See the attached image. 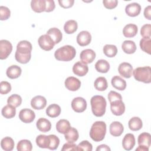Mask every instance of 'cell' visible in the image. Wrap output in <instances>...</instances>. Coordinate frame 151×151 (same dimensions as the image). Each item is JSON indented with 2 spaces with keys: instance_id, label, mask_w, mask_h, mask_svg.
Segmentation results:
<instances>
[{
  "instance_id": "obj_1",
  "label": "cell",
  "mask_w": 151,
  "mask_h": 151,
  "mask_svg": "<svg viewBox=\"0 0 151 151\" xmlns=\"http://www.w3.org/2000/svg\"><path fill=\"white\" fill-rule=\"evenodd\" d=\"M32 44L28 41L22 40L17 45V51L15 54V58L21 64L28 63L31 58Z\"/></svg>"
},
{
  "instance_id": "obj_2",
  "label": "cell",
  "mask_w": 151,
  "mask_h": 151,
  "mask_svg": "<svg viewBox=\"0 0 151 151\" xmlns=\"http://www.w3.org/2000/svg\"><path fill=\"white\" fill-rule=\"evenodd\" d=\"M91 111L93 114L97 117L103 116L106 109V100L102 96L96 95L91 97L90 100Z\"/></svg>"
},
{
  "instance_id": "obj_3",
  "label": "cell",
  "mask_w": 151,
  "mask_h": 151,
  "mask_svg": "<svg viewBox=\"0 0 151 151\" xmlns=\"http://www.w3.org/2000/svg\"><path fill=\"white\" fill-rule=\"evenodd\" d=\"M106 133V124L103 121L94 122L90 131V136L94 142L103 140Z\"/></svg>"
},
{
  "instance_id": "obj_4",
  "label": "cell",
  "mask_w": 151,
  "mask_h": 151,
  "mask_svg": "<svg viewBox=\"0 0 151 151\" xmlns=\"http://www.w3.org/2000/svg\"><path fill=\"white\" fill-rule=\"evenodd\" d=\"M76 51L74 47L70 45L63 46L57 49L54 53L56 60L61 61H69L76 56Z\"/></svg>"
},
{
  "instance_id": "obj_5",
  "label": "cell",
  "mask_w": 151,
  "mask_h": 151,
  "mask_svg": "<svg viewBox=\"0 0 151 151\" xmlns=\"http://www.w3.org/2000/svg\"><path fill=\"white\" fill-rule=\"evenodd\" d=\"M133 75L138 81L144 83L151 82V68L149 66L137 67L133 71Z\"/></svg>"
},
{
  "instance_id": "obj_6",
  "label": "cell",
  "mask_w": 151,
  "mask_h": 151,
  "mask_svg": "<svg viewBox=\"0 0 151 151\" xmlns=\"http://www.w3.org/2000/svg\"><path fill=\"white\" fill-rule=\"evenodd\" d=\"M38 42L40 48L45 51H50L55 45L54 41L47 34L41 35L38 38Z\"/></svg>"
},
{
  "instance_id": "obj_7",
  "label": "cell",
  "mask_w": 151,
  "mask_h": 151,
  "mask_svg": "<svg viewBox=\"0 0 151 151\" xmlns=\"http://www.w3.org/2000/svg\"><path fill=\"white\" fill-rule=\"evenodd\" d=\"M12 50V45L11 43L6 40H1L0 41V59H6Z\"/></svg>"
},
{
  "instance_id": "obj_8",
  "label": "cell",
  "mask_w": 151,
  "mask_h": 151,
  "mask_svg": "<svg viewBox=\"0 0 151 151\" xmlns=\"http://www.w3.org/2000/svg\"><path fill=\"white\" fill-rule=\"evenodd\" d=\"M71 107L77 113L83 112L87 108L86 100L81 97H76L71 101Z\"/></svg>"
},
{
  "instance_id": "obj_9",
  "label": "cell",
  "mask_w": 151,
  "mask_h": 151,
  "mask_svg": "<svg viewBox=\"0 0 151 151\" xmlns=\"http://www.w3.org/2000/svg\"><path fill=\"white\" fill-rule=\"evenodd\" d=\"M35 117V113L29 109H22L19 113V119L25 123H30Z\"/></svg>"
},
{
  "instance_id": "obj_10",
  "label": "cell",
  "mask_w": 151,
  "mask_h": 151,
  "mask_svg": "<svg viewBox=\"0 0 151 151\" xmlns=\"http://www.w3.org/2000/svg\"><path fill=\"white\" fill-rule=\"evenodd\" d=\"M110 109L113 114L121 116L124 113L125 105L122 100H115L110 103Z\"/></svg>"
},
{
  "instance_id": "obj_11",
  "label": "cell",
  "mask_w": 151,
  "mask_h": 151,
  "mask_svg": "<svg viewBox=\"0 0 151 151\" xmlns=\"http://www.w3.org/2000/svg\"><path fill=\"white\" fill-rule=\"evenodd\" d=\"M118 71L120 76L124 78H129L132 77L133 69L132 65L130 63L123 62L119 64Z\"/></svg>"
},
{
  "instance_id": "obj_12",
  "label": "cell",
  "mask_w": 151,
  "mask_h": 151,
  "mask_svg": "<svg viewBox=\"0 0 151 151\" xmlns=\"http://www.w3.org/2000/svg\"><path fill=\"white\" fill-rule=\"evenodd\" d=\"M80 58L82 63L86 64H90L95 59L96 52L91 49H86L81 52Z\"/></svg>"
},
{
  "instance_id": "obj_13",
  "label": "cell",
  "mask_w": 151,
  "mask_h": 151,
  "mask_svg": "<svg viewBox=\"0 0 151 151\" xmlns=\"http://www.w3.org/2000/svg\"><path fill=\"white\" fill-rule=\"evenodd\" d=\"M65 87L70 91L78 90L81 86V81L77 78L71 76L66 78L64 82Z\"/></svg>"
},
{
  "instance_id": "obj_14",
  "label": "cell",
  "mask_w": 151,
  "mask_h": 151,
  "mask_svg": "<svg viewBox=\"0 0 151 151\" xmlns=\"http://www.w3.org/2000/svg\"><path fill=\"white\" fill-rule=\"evenodd\" d=\"M91 41V35L87 31H82L77 36V42L81 47L88 45Z\"/></svg>"
},
{
  "instance_id": "obj_15",
  "label": "cell",
  "mask_w": 151,
  "mask_h": 151,
  "mask_svg": "<svg viewBox=\"0 0 151 151\" xmlns=\"http://www.w3.org/2000/svg\"><path fill=\"white\" fill-rule=\"evenodd\" d=\"M88 67L87 65L81 61L76 63L73 67V71L74 74L80 77L84 76L88 73Z\"/></svg>"
},
{
  "instance_id": "obj_16",
  "label": "cell",
  "mask_w": 151,
  "mask_h": 151,
  "mask_svg": "<svg viewBox=\"0 0 151 151\" xmlns=\"http://www.w3.org/2000/svg\"><path fill=\"white\" fill-rule=\"evenodd\" d=\"M47 104L46 99L42 96H37L31 101V107L35 110H41L45 108Z\"/></svg>"
},
{
  "instance_id": "obj_17",
  "label": "cell",
  "mask_w": 151,
  "mask_h": 151,
  "mask_svg": "<svg viewBox=\"0 0 151 151\" xmlns=\"http://www.w3.org/2000/svg\"><path fill=\"white\" fill-rule=\"evenodd\" d=\"M141 11V6L136 2H133L126 5L125 12L127 15L132 17L137 16Z\"/></svg>"
},
{
  "instance_id": "obj_18",
  "label": "cell",
  "mask_w": 151,
  "mask_h": 151,
  "mask_svg": "<svg viewBox=\"0 0 151 151\" xmlns=\"http://www.w3.org/2000/svg\"><path fill=\"white\" fill-rule=\"evenodd\" d=\"M135 145V138L133 134L127 133L123 139L122 146L126 150H132Z\"/></svg>"
},
{
  "instance_id": "obj_19",
  "label": "cell",
  "mask_w": 151,
  "mask_h": 151,
  "mask_svg": "<svg viewBox=\"0 0 151 151\" xmlns=\"http://www.w3.org/2000/svg\"><path fill=\"white\" fill-rule=\"evenodd\" d=\"M110 134L115 137L120 136L123 132L124 127L123 124L119 122H113L110 125L109 128Z\"/></svg>"
},
{
  "instance_id": "obj_20",
  "label": "cell",
  "mask_w": 151,
  "mask_h": 151,
  "mask_svg": "<svg viewBox=\"0 0 151 151\" xmlns=\"http://www.w3.org/2000/svg\"><path fill=\"white\" fill-rule=\"evenodd\" d=\"M22 73V70L20 67L17 65H12L9 66L6 71L7 77L11 79H15L19 77Z\"/></svg>"
},
{
  "instance_id": "obj_21",
  "label": "cell",
  "mask_w": 151,
  "mask_h": 151,
  "mask_svg": "<svg viewBox=\"0 0 151 151\" xmlns=\"http://www.w3.org/2000/svg\"><path fill=\"white\" fill-rule=\"evenodd\" d=\"M111 83L114 88L120 91L124 90L126 88V81L118 76H115L111 78Z\"/></svg>"
},
{
  "instance_id": "obj_22",
  "label": "cell",
  "mask_w": 151,
  "mask_h": 151,
  "mask_svg": "<svg viewBox=\"0 0 151 151\" xmlns=\"http://www.w3.org/2000/svg\"><path fill=\"white\" fill-rule=\"evenodd\" d=\"M37 129L42 132H47L51 130V122L45 118H40L36 123Z\"/></svg>"
},
{
  "instance_id": "obj_23",
  "label": "cell",
  "mask_w": 151,
  "mask_h": 151,
  "mask_svg": "<svg viewBox=\"0 0 151 151\" xmlns=\"http://www.w3.org/2000/svg\"><path fill=\"white\" fill-rule=\"evenodd\" d=\"M137 27L133 24H127L123 29V34L125 37L132 38L134 37L137 33Z\"/></svg>"
},
{
  "instance_id": "obj_24",
  "label": "cell",
  "mask_w": 151,
  "mask_h": 151,
  "mask_svg": "<svg viewBox=\"0 0 151 151\" xmlns=\"http://www.w3.org/2000/svg\"><path fill=\"white\" fill-rule=\"evenodd\" d=\"M46 34L48 35L52 38L55 44L59 43L62 40L63 34L58 28H51L47 31Z\"/></svg>"
},
{
  "instance_id": "obj_25",
  "label": "cell",
  "mask_w": 151,
  "mask_h": 151,
  "mask_svg": "<svg viewBox=\"0 0 151 151\" xmlns=\"http://www.w3.org/2000/svg\"><path fill=\"white\" fill-rule=\"evenodd\" d=\"M31 7L35 12H44L46 7L45 0H32L31 2Z\"/></svg>"
},
{
  "instance_id": "obj_26",
  "label": "cell",
  "mask_w": 151,
  "mask_h": 151,
  "mask_svg": "<svg viewBox=\"0 0 151 151\" xmlns=\"http://www.w3.org/2000/svg\"><path fill=\"white\" fill-rule=\"evenodd\" d=\"M61 113V107L57 104H50L46 109V114L48 116L54 118L58 117Z\"/></svg>"
},
{
  "instance_id": "obj_27",
  "label": "cell",
  "mask_w": 151,
  "mask_h": 151,
  "mask_svg": "<svg viewBox=\"0 0 151 151\" xmlns=\"http://www.w3.org/2000/svg\"><path fill=\"white\" fill-rule=\"evenodd\" d=\"M70 127V122L65 119H60L56 124V129L60 133L65 134Z\"/></svg>"
},
{
  "instance_id": "obj_28",
  "label": "cell",
  "mask_w": 151,
  "mask_h": 151,
  "mask_svg": "<svg viewBox=\"0 0 151 151\" xmlns=\"http://www.w3.org/2000/svg\"><path fill=\"white\" fill-rule=\"evenodd\" d=\"M123 51L128 54H133L136 50V45L134 41L131 40L124 41L122 45Z\"/></svg>"
},
{
  "instance_id": "obj_29",
  "label": "cell",
  "mask_w": 151,
  "mask_h": 151,
  "mask_svg": "<svg viewBox=\"0 0 151 151\" xmlns=\"http://www.w3.org/2000/svg\"><path fill=\"white\" fill-rule=\"evenodd\" d=\"M129 129L132 131H137L142 129L143 123L140 118L138 117H133L131 118L128 123Z\"/></svg>"
},
{
  "instance_id": "obj_30",
  "label": "cell",
  "mask_w": 151,
  "mask_h": 151,
  "mask_svg": "<svg viewBox=\"0 0 151 151\" xmlns=\"http://www.w3.org/2000/svg\"><path fill=\"white\" fill-rule=\"evenodd\" d=\"M64 137L67 142L74 143L78 140L79 134L76 129L71 127L70 129L64 134Z\"/></svg>"
},
{
  "instance_id": "obj_31",
  "label": "cell",
  "mask_w": 151,
  "mask_h": 151,
  "mask_svg": "<svg viewBox=\"0 0 151 151\" xmlns=\"http://www.w3.org/2000/svg\"><path fill=\"white\" fill-rule=\"evenodd\" d=\"M35 142L37 146L40 148L48 149L50 144V140L49 136L44 134H40L39 136H38L36 138Z\"/></svg>"
},
{
  "instance_id": "obj_32",
  "label": "cell",
  "mask_w": 151,
  "mask_h": 151,
  "mask_svg": "<svg viewBox=\"0 0 151 151\" xmlns=\"http://www.w3.org/2000/svg\"><path fill=\"white\" fill-rule=\"evenodd\" d=\"M139 145H143L149 148L151 144V135L147 132H143L139 134L137 139Z\"/></svg>"
},
{
  "instance_id": "obj_33",
  "label": "cell",
  "mask_w": 151,
  "mask_h": 151,
  "mask_svg": "<svg viewBox=\"0 0 151 151\" xmlns=\"http://www.w3.org/2000/svg\"><path fill=\"white\" fill-rule=\"evenodd\" d=\"M96 70L101 73H106L110 69V64L105 60H99L95 64Z\"/></svg>"
},
{
  "instance_id": "obj_34",
  "label": "cell",
  "mask_w": 151,
  "mask_h": 151,
  "mask_svg": "<svg viewBox=\"0 0 151 151\" xmlns=\"http://www.w3.org/2000/svg\"><path fill=\"white\" fill-rule=\"evenodd\" d=\"M94 86L95 88L100 91H104L108 87L107 80L104 77H99L96 79L94 83Z\"/></svg>"
},
{
  "instance_id": "obj_35",
  "label": "cell",
  "mask_w": 151,
  "mask_h": 151,
  "mask_svg": "<svg viewBox=\"0 0 151 151\" xmlns=\"http://www.w3.org/2000/svg\"><path fill=\"white\" fill-rule=\"evenodd\" d=\"M1 113L5 118L11 119L15 116L16 109L15 107L8 104L2 108Z\"/></svg>"
},
{
  "instance_id": "obj_36",
  "label": "cell",
  "mask_w": 151,
  "mask_h": 151,
  "mask_svg": "<svg viewBox=\"0 0 151 151\" xmlns=\"http://www.w3.org/2000/svg\"><path fill=\"white\" fill-rule=\"evenodd\" d=\"M78 28L77 22L75 20L70 19L67 21L64 25V30L66 34H71L75 32Z\"/></svg>"
},
{
  "instance_id": "obj_37",
  "label": "cell",
  "mask_w": 151,
  "mask_h": 151,
  "mask_svg": "<svg viewBox=\"0 0 151 151\" xmlns=\"http://www.w3.org/2000/svg\"><path fill=\"white\" fill-rule=\"evenodd\" d=\"M14 141L10 137H5L1 140V146L3 150L5 151H11L14 147Z\"/></svg>"
},
{
  "instance_id": "obj_38",
  "label": "cell",
  "mask_w": 151,
  "mask_h": 151,
  "mask_svg": "<svg viewBox=\"0 0 151 151\" xmlns=\"http://www.w3.org/2000/svg\"><path fill=\"white\" fill-rule=\"evenodd\" d=\"M103 52L106 56L111 58L116 56L117 53V48L116 45L111 44H106L103 49Z\"/></svg>"
},
{
  "instance_id": "obj_39",
  "label": "cell",
  "mask_w": 151,
  "mask_h": 151,
  "mask_svg": "<svg viewBox=\"0 0 151 151\" xmlns=\"http://www.w3.org/2000/svg\"><path fill=\"white\" fill-rule=\"evenodd\" d=\"M17 149L18 151H31L32 149V145L29 140L24 139L18 143Z\"/></svg>"
},
{
  "instance_id": "obj_40",
  "label": "cell",
  "mask_w": 151,
  "mask_h": 151,
  "mask_svg": "<svg viewBox=\"0 0 151 151\" xmlns=\"http://www.w3.org/2000/svg\"><path fill=\"white\" fill-rule=\"evenodd\" d=\"M140 47L142 51L151 54V39L150 38H143L140 41Z\"/></svg>"
},
{
  "instance_id": "obj_41",
  "label": "cell",
  "mask_w": 151,
  "mask_h": 151,
  "mask_svg": "<svg viewBox=\"0 0 151 151\" xmlns=\"http://www.w3.org/2000/svg\"><path fill=\"white\" fill-rule=\"evenodd\" d=\"M7 103L8 104H10L15 107L19 106L22 103L21 97L17 94H14L10 96L7 100Z\"/></svg>"
},
{
  "instance_id": "obj_42",
  "label": "cell",
  "mask_w": 151,
  "mask_h": 151,
  "mask_svg": "<svg viewBox=\"0 0 151 151\" xmlns=\"http://www.w3.org/2000/svg\"><path fill=\"white\" fill-rule=\"evenodd\" d=\"M50 140V144L48 149L50 150H55L58 148L60 144L59 138L55 134H50L48 135Z\"/></svg>"
},
{
  "instance_id": "obj_43",
  "label": "cell",
  "mask_w": 151,
  "mask_h": 151,
  "mask_svg": "<svg viewBox=\"0 0 151 151\" xmlns=\"http://www.w3.org/2000/svg\"><path fill=\"white\" fill-rule=\"evenodd\" d=\"M77 149L78 151H91L93 149V146L88 141L83 140L77 146Z\"/></svg>"
},
{
  "instance_id": "obj_44",
  "label": "cell",
  "mask_w": 151,
  "mask_h": 151,
  "mask_svg": "<svg viewBox=\"0 0 151 151\" xmlns=\"http://www.w3.org/2000/svg\"><path fill=\"white\" fill-rule=\"evenodd\" d=\"M11 90V86L9 83L6 81H2L0 83V93L1 94H6Z\"/></svg>"
},
{
  "instance_id": "obj_45",
  "label": "cell",
  "mask_w": 151,
  "mask_h": 151,
  "mask_svg": "<svg viewBox=\"0 0 151 151\" xmlns=\"http://www.w3.org/2000/svg\"><path fill=\"white\" fill-rule=\"evenodd\" d=\"M10 15L11 12L8 8L4 6H0V19L1 21L8 19L10 17Z\"/></svg>"
},
{
  "instance_id": "obj_46",
  "label": "cell",
  "mask_w": 151,
  "mask_h": 151,
  "mask_svg": "<svg viewBox=\"0 0 151 151\" xmlns=\"http://www.w3.org/2000/svg\"><path fill=\"white\" fill-rule=\"evenodd\" d=\"M150 29L151 25L149 24L143 25L140 29V35L143 38H150Z\"/></svg>"
},
{
  "instance_id": "obj_47",
  "label": "cell",
  "mask_w": 151,
  "mask_h": 151,
  "mask_svg": "<svg viewBox=\"0 0 151 151\" xmlns=\"http://www.w3.org/2000/svg\"><path fill=\"white\" fill-rule=\"evenodd\" d=\"M108 99L110 103L117 100H122V97L120 94L114 91H110L108 94Z\"/></svg>"
},
{
  "instance_id": "obj_48",
  "label": "cell",
  "mask_w": 151,
  "mask_h": 151,
  "mask_svg": "<svg viewBox=\"0 0 151 151\" xmlns=\"http://www.w3.org/2000/svg\"><path fill=\"white\" fill-rule=\"evenodd\" d=\"M103 4L106 8L111 9L117 6L118 1L117 0H104Z\"/></svg>"
},
{
  "instance_id": "obj_49",
  "label": "cell",
  "mask_w": 151,
  "mask_h": 151,
  "mask_svg": "<svg viewBox=\"0 0 151 151\" xmlns=\"http://www.w3.org/2000/svg\"><path fill=\"white\" fill-rule=\"evenodd\" d=\"M58 3L60 6L64 8H69L73 6L74 1V0H59Z\"/></svg>"
},
{
  "instance_id": "obj_50",
  "label": "cell",
  "mask_w": 151,
  "mask_h": 151,
  "mask_svg": "<svg viewBox=\"0 0 151 151\" xmlns=\"http://www.w3.org/2000/svg\"><path fill=\"white\" fill-rule=\"evenodd\" d=\"M62 151H66V150H77V145L74 143H71V142H67L66 143H65L62 149H61Z\"/></svg>"
},
{
  "instance_id": "obj_51",
  "label": "cell",
  "mask_w": 151,
  "mask_h": 151,
  "mask_svg": "<svg viewBox=\"0 0 151 151\" xmlns=\"http://www.w3.org/2000/svg\"><path fill=\"white\" fill-rule=\"evenodd\" d=\"M45 4H46V7H45V12H50L52 11L55 9V5L53 0H45Z\"/></svg>"
},
{
  "instance_id": "obj_52",
  "label": "cell",
  "mask_w": 151,
  "mask_h": 151,
  "mask_svg": "<svg viewBox=\"0 0 151 151\" xmlns=\"http://www.w3.org/2000/svg\"><path fill=\"white\" fill-rule=\"evenodd\" d=\"M144 16L146 19L149 20L151 19V6L150 5H149L145 8Z\"/></svg>"
},
{
  "instance_id": "obj_53",
  "label": "cell",
  "mask_w": 151,
  "mask_h": 151,
  "mask_svg": "<svg viewBox=\"0 0 151 151\" xmlns=\"http://www.w3.org/2000/svg\"><path fill=\"white\" fill-rule=\"evenodd\" d=\"M110 150H111L110 148L106 145H101L96 148L97 151H99V150H108V151H110Z\"/></svg>"
},
{
  "instance_id": "obj_54",
  "label": "cell",
  "mask_w": 151,
  "mask_h": 151,
  "mask_svg": "<svg viewBox=\"0 0 151 151\" xmlns=\"http://www.w3.org/2000/svg\"><path fill=\"white\" fill-rule=\"evenodd\" d=\"M136 150H139V151H149V147L145 146L143 145H139L138 147L136 149Z\"/></svg>"
}]
</instances>
